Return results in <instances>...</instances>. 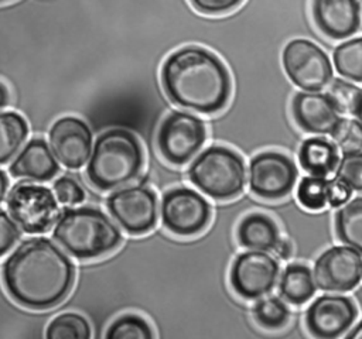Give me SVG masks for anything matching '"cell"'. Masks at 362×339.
I'll return each instance as SVG.
<instances>
[{
    "mask_svg": "<svg viewBox=\"0 0 362 339\" xmlns=\"http://www.w3.org/2000/svg\"><path fill=\"white\" fill-rule=\"evenodd\" d=\"M6 203L17 226L31 234L48 232L61 215L54 191L40 184H16L8 191Z\"/></svg>",
    "mask_w": 362,
    "mask_h": 339,
    "instance_id": "obj_6",
    "label": "cell"
},
{
    "mask_svg": "<svg viewBox=\"0 0 362 339\" xmlns=\"http://www.w3.org/2000/svg\"><path fill=\"white\" fill-rule=\"evenodd\" d=\"M279 274V261L269 251L247 250L235 257L230 266L229 281L239 297L257 299L274 288Z\"/></svg>",
    "mask_w": 362,
    "mask_h": 339,
    "instance_id": "obj_11",
    "label": "cell"
},
{
    "mask_svg": "<svg viewBox=\"0 0 362 339\" xmlns=\"http://www.w3.org/2000/svg\"><path fill=\"white\" fill-rule=\"evenodd\" d=\"M281 62L288 79L301 90L320 92L332 81V66L325 51L304 38L286 44Z\"/></svg>",
    "mask_w": 362,
    "mask_h": 339,
    "instance_id": "obj_8",
    "label": "cell"
},
{
    "mask_svg": "<svg viewBox=\"0 0 362 339\" xmlns=\"http://www.w3.org/2000/svg\"><path fill=\"white\" fill-rule=\"evenodd\" d=\"M161 85L168 99L192 112H221L230 96V76L223 62L202 47L171 52L161 66Z\"/></svg>",
    "mask_w": 362,
    "mask_h": 339,
    "instance_id": "obj_2",
    "label": "cell"
},
{
    "mask_svg": "<svg viewBox=\"0 0 362 339\" xmlns=\"http://www.w3.org/2000/svg\"><path fill=\"white\" fill-rule=\"evenodd\" d=\"M332 62L339 76L362 83V37L337 45L332 52Z\"/></svg>",
    "mask_w": 362,
    "mask_h": 339,
    "instance_id": "obj_24",
    "label": "cell"
},
{
    "mask_svg": "<svg viewBox=\"0 0 362 339\" xmlns=\"http://www.w3.org/2000/svg\"><path fill=\"white\" fill-rule=\"evenodd\" d=\"M1 277L6 291L17 304L44 311L68 297L75 280V267L49 239L30 237L4 260Z\"/></svg>",
    "mask_w": 362,
    "mask_h": 339,
    "instance_id": "obj_1",
    "label": "cell"
},
{
    "mask_svg": "<svg viewBox=\"0 0 362 339\" xmlns=\"http://www.w3.org/2000/svg\"><path fill=\"white\" fill-rule=\"evenodd\" d=\"M311 14L317 28L331 40H344L361 25L359 0H313Z\"/></svg>",
    "mask_w": 362,
    "mask_h": 339,
    "instance_id": "obj_17",
    "label": "cell"
},
{
    "mask_svg": "<svg viewBox=\"0 0 362 339\" xmlns=\"http://www.w3.org/2000/svg\"><path fill=\"white\" fill-rule=\"evenodd\" d=\"M361 89L348 79H334L328 86V96L332 99L341 113L354 114Z\"/></svg>",
    "mask_w": 362,
    "mask_h": 339,
    "instance_id": "obj_30",
    "label": "cell"
},
{
    "mask_svg": "<svg viewBox=\"0 0 362 339\" xmlns=\"http://www.w3.org/2000/svg\"><path fill=\"white\" fill-rule=\"evenodd\" d=\"M346 338H362V321L358 322L348 333H346Z\"/></svg>",
    "mask_w": 362,
    "mask_h": 339,
    "instance_id": "obj_39",
    "label": "cell"
},
{
    "mask_svg": "<svg viewBox=\"0 0 362 339\" xmlns=\"http://www.w3.org/2000/svg\"><path fill=\"white\" fill-rule=\"evenodd\" d=\"M52 191L59 203L66 206H75L83 202L85 191L78 181L71 177H59L52 184Z\"/></svg>",
    "mask_w": 362,
    "mask_h": 339,
    "instance_id": "obj_32",
    "label": "cell"
},
{
    "mask_svg": "<svg viewBox=\"0 0 362 339\" xmlns=\"http://www.w3.org/2000/svg\"><path fill=\"white\" fill-rule=\"evenodd\" d=\"M337 237L362 254V196L345 202L335 212Z\"/></svg>",
    "mask_w": 362,
    "mask_h": 339,
    "instance_id": "obj_22",
    "label": "cell"
},
{
    "mask_svg": "<svg viewBox=\"0 0 362 339\" xmlns=\"http://www.w3.org/2000/svg\"><path fill=\"white\" fill-rule=\"evenodd\" d=\"M317 288L346 292L362 280V254L351 246H332L322 251L313 267Z\"/></svg>",
    "mask_w": 362,
    "mask_h": 339,
    "instance_id": "obj_12",
    "label": "cell"
},
{
    "mask_svg": "<svg viewBox=\"0 0 362 339\" xmlns=\"http://www.w3.org/2000/svg\"><path fill=\"white\" fill-rule=\"evenodd\" d=\"M49 147L57 160L66 168H82L92 153V131L82 119L62 116L57 119L48 131Z\"/></svg>",
    "mask_w": 362,
    "mask_h": 339,
    "instance_id": "obj_14",
    "label": "cell"
},
{
    "mask_svg": "<svg viewBox=\"0 0 362 339\" xmlns=\"http://www.w3.org/2000/svg\"><path fill=\"white\" fill-rule=\"evenodd\" d=\"M8 100H10L8 89L3 82H0V109L6 107L8 105Z\"/></svg>",
    "mask_w": 362,
    "mask_h": 339,
    "instance_id": "obj_38",
    "label": "cell"
},
{
    "mask_svg": "<svg viewBox=\"0 0 362 339\" xmlns=\"http://www.w3.org/2000/svg\"><path fill=\"white\" fill-rule=\"evenodd\" d=\"M317 284L313 270L300 263L288 264L280 277V297L293 305L305 304L315 292Z\"/></svg>",
    "mask_w": 362,
    "mask_h": 339,
    "instance_id": "obj_21",
    "label": "cell"
},
{
    "mask_svg": "<svg viewBox=\"0 0 362 339\" xmlns=\"http://www.w3.org/2000/svg\"><path fill=\"white\" fill-rule=\"evenodd\" d=\"M329 136L342 154L362 151V123L358 119L341 117Z\"/></svg>",
    "mask_w": 362,
    "mask_h": 339,
    "instance_id": "obj_28",
    "label": "cell"
},
{
    "mask_svg": "<svg viewBox=\"0 0 362 339\" xmlns=\"http://www.w3.org/2000/svg\"><path fill=\"white\" fill-rule=\"evenodd\" d=\"M106 338L109 339H147L153 338V329L150 323L136 315V314H124L116 318L106 331Z\"/></svg>",
    "mask_w": 362,
    "mask_h": 339,
    "instance_id": "obj_29",
    "label": "cell"
},
{
    "mask_svg": "<svg viewBox=\"0 0 362 339\" xmlns=\"http://www.w3.org/2000/svg\"><path fill=\"white\" fill-rule=\"evenodd\" d=\"M273 251H276V254H277V257H279V258H281V260H287V258H290V256H291L293 246H291V243H290V240H288V239H286V237H280Z\"/></svg>",
    "mask_w": 362,
    "mask_h": 339,
    "instance_id": "obj_36",
    "label": "cell"
},
{
    "mask_svg": "<svg viewBox=\"0 0 362 339\" xmlns=\"http://www.w3.org/2000/svg\"><path fill=\"white\" fill-rule=\"evenodd\" d=\"M28 134L27 120L14 110L0 112V164L10 161Z\"/></svg>",
    "mask_w": 362,
    "mask_h": 339,
    "instance_id": "obj_23",
    "label": "cell"
},
{
    "mask_svg": "<svg viewBox=\"0 0 362 339\" xmlns=\"http://www.w3.org/2000/svg\"><path fill=\"white\" fill-rule=\"evenodd\" d=\"M205 140L206 126L201 117L174 110L160 124L157 148L167 162L182 165L197 155Z\"/></svg>",
    "mask_w": 362,
    "mask_h": 339,
    "instance_id": "obj_7",
    "label": "cell"
},
{
    "mask_svg": "<svg viewBox=\"0 0 362 339\" xmlns=\"http://www.w3.org/2000/svg\"><path fill=\"white\" fill-rule=\"evenodd\" d=\"M106 206L119 226L130 234H144L157 223L158 199L148 186L117 188L107 196Z\"/></svg>",
    "mask_w": 362,
    "mask_h": 339,
    "instance_id": "obj_9",
    "label": "cell"
},
{
    "mask_svg": "<svg viewBox=\"0 0 362 339\" xmlns=\"http://www.w3.org/2000/svg\"><path fill=\"white\" fill-rule=\"evenodd\" d=\"M195 10L202 14L216 16L236 8L243 0H189Z\"/></svg>",
    "mask_w": 362,
    "mask_h": 339,
    "instance_id": "obj_34",
    "label": "cell"
},
{
    "mask_svg": "<svg viewBox=\"0 0 362 339\" xmlns=\"http://www.w3.org/2000/svg\"><path fill=\"white\" fill-rule=\"evenodd\" d=\"M188 178L209 198L226 201L243 191L246 167L243 158L232 148L209 145L189 164Z\"/></svg>",
    "mask_w": 362,
    "mask_h": 339,
    "instance_id": "obj_5",
    "label": "cell"
},
{
    "mask_svg": "<svg viewBox=\"0 0 362 339\" xmlns=\"http://www.w3.org/2000/svg\"><path fill=\"white\" fill-rule=\"evenodd\" d=\"M297 179V167L290 157L263 151L249 162V188L263 199H280L290 194Z\"/></svg>",
    "mask_w": 362,
    "mask_h": 339,
    "instance_id": "obj_13",
    "label": "cell"
},
{
    "mask_svg": "<svg viewBox=\"0 0 362 339\" xmlns=\"http://www.w3.org/2000/svg\"><path fill=\"white\" fill-rule=\"evenodd\" d=\"M7 189H8V178H7L6 172L3 170H0V203L6 198Z\"/></svg>",
    "mask_w": 362,
    "mask_h": 339,
    "instance_id": "obj_37",
    "label": "cell"
},
{
    "mask_svg": "<svg viewBox=\"0 0 362 339\" xmlns=\"http://www.w3.org/2000/svg\"><path fill=\"white\" fill-rule=\"evenodd\" d=\"M144 162L139 138L126 129L100 133L86 165L89 182L100 191H113L133 181Z\"/></svg>",
    "mask_w": 362,
    "mask_h": 339,
    "instance_id": "obj_4",
    "label": "cell"
},
{
    "mask_svg": "<svg viewBox=\"0 0 362 339\" xmlns=\"http://www.w3.org/2000/svg\"><path fill=\"white\" fill-rule=\"evenodd\" d=\"M335 177L344 181L352 191H362V151L342 154L335 168Z\"/></svg>",
    "mask_w": 362,
    "mask_h": 339,
    "instance_id": "obj_31",
    "label": "cell"
},
{
    "mask_svg": "<svg viewBox=\"0 0 362 339\" xmlns=\"http://www.w3.org/2000/svg\"><path fill=\"white\" fill-rule=\"evenodd\" d=\"M354 116H356V119L362 123V89L359 92V97H358V105H356V109H355V113Z\"/></svg>",
    "mask_w": 362,
    "mask_h": 339,
    "instance_id": "obj_40",
    "label": "cell"
},
{
    "mask_svg": "<svg viewBox=\"0 0 362 339\" xmlns=\"http://www.w3.org/2000/svg\"><path fill=\"white\" fill-rule=\"evenodd\" d=\"M4 1H8V0H0V3H4Z\"/></svg>",
    "mask_w": 362,
    "mask_h": 339,
    "instance_id": "obj_41",
    "label": "cell"
},
{
    "mask_svg": "<svg viewBox=\"0 0 362 339\" xmlns=\"http://www.w3.org/2000/svg\"><path fill=\"white\" fill-rule=\"evenodd\" d=\"M297 201L310 210H320L328 205V179L325 177H303L296 189Z\"/></svg>",
    "mask_w": 362,
    "mask_h": 339,
    "instance_id": "obj_27",
    "label": "cell"
},
{
    "mask_svg": "<svg viewBox=\"0 0 362 339\" xmlns=\"http://www.w3.org/2000/svg\"><path fill=\"white\" fill-rule=\"evenodd\" d=\"M8 171L14 178L45 182L57 175L59 164L45 140L33 138L13 160Z\"/></svg>",
    "mask_w": 362,
    "mask_h": 339,
    "instance_id": "obj_18",
    "label": "cell"
},
{
    "mask_svg": "<svg viewBox=\"0 0 362 339\" xmlns=\"http://www.w3.org/2000/svg\"><path fill=\"white\" fill-rule=\"evenodd\" d=\"M291 113L297 126L313 134H329L341 119V112L328 93L310 90L294 95Z\"/></svg>",
    "mask_w": 362,
    "mask_h": 339,
    "instance_id": "obj_16",
    "label": "cell"
},
{
    "mask_svg": "<svg viewBox=\"0 0 362 339\" xmlns=\"http://www.w3.org/2000/svg\"><path fill=\"white\" fill-rule=\"evenodd\" d=\"M236 236L239 244L247 250L272 251L280 239V232L270 216L255 212L240 220Z\"/></svg>",
    "mask_w": 362,
    "mask_h": 339,
    "instance_id": "obj_19",
    "label": "cell"
},
{
    "mask_svg": "<svg viewBox=\"0 0 362 339\" xmlns=\"http://www.w3.org/2000/svg\"><path fill=\"white\" fill-rule=\"evenodd\" d=\"M352 189L339 178L328 179V205L332 208H339L351 199Z\"/></svg>",
    "mask_w": 362,
    "mask_h": 339,
    "instance_id": "obj_35",
    "label": "cell"
},
{
    "mask_svg": "<svg viewBox=\"0 0 362 339\" xmlns=\"http://www.w3.org/2000/svg\"><path fill=\"white\" fill-rule=\"evenodd\" d=\"M338 161V148L324 137H308L300 145L298 162L308 175L327 177L335 172Z\"/></svg>",
    "mask_w": 362,
    "mask_h": 339,
    "instance_id": "obj_20",
    "label": "cell"
},
{
    "mask_svg": "<svg viewBox=\"0 0 362 339\" xmlns=\"http://www.w3.org/2000/svg\"><path fill=\"white\" fill-rule=\"evenodd\" d=\"M163 226L177 236L201 233L211 220V206L197 191L185 186L171 188L161 198Z\"/></svg>",
    "mask_w": 362,
    "mask_h": 339,
    "instance_id": "obj_10",
    "label": "cell"
},
{
    "mask_svg": "<svg viewBox=\"0 0 362 339\" xmlns=\"http://www.w3.org/2000/svg\"><path fill=\"white\" fill-rule=\"evenodd\" d=\"M253 316L264 329H280L288 322L290 311L279 297H260L253 305Z\"/></svg>",
    "mask_w": 362,
    "mask_h": 339,
    "instance_id": "obj_26",
    "label": "cell"
},
{
    "mask_svg": "<svg viewBox=\"0 0 362 339\" xmlns=\"http://www.w3.org/2000/svg\"><path fill=\"white\" fill-rule=\"evenodd\" d=\"M356 316V305L349 297L325 294L308 305L304 321L313 336L338 338L351 329Z\"/></svg>",
    "mask_w": 362,
    "mask_h": 339,
    "instance_id": "obj_15",
    "label": "cell"
},
{
    "mask_svg": "<svg viewBox=\"0 0 362 339\" xmlns=\"http://www.w3.org/2000/svg\"><path fill=\"white\" fill-rule=\"evenodd\" d=\"M20 237L18 226L8 212L0 209V257L6 254Z\"/></svg>",
    "mask_w": 362,
    "mask_h": 339,
    "instance_id": "obj_33",
    "label": "cell"
},
{
    "mask_svg": "<svg viewBox=\"0 0 362 339\" xmlns=\"http://www.w3.org/2000/svg\"><path fill=\"white\" fill-rule=\"evenodd\" d=\"M92 331L86 318L78 312H64L57 315L47 326L45 336L52 339H86Z\"/></svg>",
    "mask_w": 362,
    "mask_h": 339,
    "instance_id": "obj_25",
    "label": "cell"
},
{
    "mask_svg": "<svg viewBox=\"0 0 362 339\" xmlns=\"http://www.w3.org/2000/svg\"><path fill=\"white\" fill-rule=\"evenodd\" d=\"M52 237L79 260L106 256L122 243V233L113 220L92 206L65 208L54 225Z\"/></svg>",
    "mask_w": 362,
    "mask_h": 339,
    "instance_id": "obj_3",
    "label": "cell"
}]
</instances>
